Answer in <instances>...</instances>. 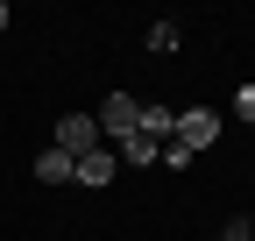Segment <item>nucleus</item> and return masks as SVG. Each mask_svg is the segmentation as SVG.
<instances>
[{
    "label": "nucleus",
    "instance_id": "9",
    "mask_svg": "<svg viewBox=\"0 0 255 241\" xmlns=\"http://www.w3.org/2000/svg\"><path fill=\"white\" fill-rule=\"evenodd\" d=\"M234 114H241V120H255V85H241V93H234Z\"/></svg>",
    "mask_w": 255,
    "mask_h": 241
},
{
    "label": "nucleus",
    "instance_id": "8",
    "mask_svg": "<svg viewBox=\"0 0 255 241\" xmlns=\"http://www.w3.org/2000/svg\"><path fill=\"white\" fill-rule=\"evenodd\" d=\"M220 241H255V220H241V213H234L227 227H220Z\"/></svg>",
    "mask_w": 255,
    "mask_h": 241
},
{
    "label": "nucleus",
    "instance_id": "10",
    "mask_svg": "<svg viewBox=\"0 0 255 241\" xmlns=\"http://www.w3.org/2000/svg\"><path fill=\"white\" fill-rule=\"evenodd\" d=\"M0 28H7V0H0Z\"/></svg>",
    "mask_w": 255,
    "mask_h": 241
},
{
    "label": "nucleus",
    "instance_id": "6",
    "mask_svg": "<svg viewBox=\"0 0 255 241\" xmlns=\"http://www.w3.org/2000/svg\"><path fill=\"white\" fill-rule=\"evenodd\" d=\"M36 177H43V185H71V156H64V149H43V156H36Z\"/></svg>",
    "mask_w": 255,
    "mask_h": 241
},
{
    "label": "nucleus",
    "instance_id": "4",
    "mask_svg": "<svg viewBox=\"0 0 255 241\" xmlns=\"http://www.w3.org/2000/svg\"><path fill=\"white\" fill-rule=\"evenodd\" d=\"M114 163H121V156L92 149V156H78V163H71V185H92V192H107V185H114Z\"/></svg>",
    "mask_w": 255,
    "mask_h": 241
},
{
    "label": "nucleus",
    "instance_id": "3",
    "mask_svg": "<svg viewBox=\"0 0 255 241\" xmlns=\"http://www.w3.org/2000/svg\"><path fill=\"white\" fill-rule=\"evenodd\" d=\"M135 107H142L135 93H107V107H100V135H114V142L135 135Z\"/></svg>",
    "mask_w": 255,
    "mask_h": 241
},
{
    "label": "nucleus",
    "instance_id": "2",
    "mask_svg": "<svg viewBox=\"0 0 255 241\" xmlns=\"http://www.w3.org/2000/svg\"><path fill=\"white\" fill-rule=\"evenodd\" d=\"M170 142H184L191 156H199V149H213V142H220V114H213V107H184L177 128H170Z\"/></svg>",
    "mask_w": 255,
    "mask_h": 241
},
{
    "label": "nucleus",
    "instance_id": "7",
    "mask_svg": "<svg viewBox=\"0 0 255 241\" xmlns=\"http://www.w3.org/2000/svg\"><path fill=\"white\" fill-rule=\"evenodd\" d=\"M121 163H156V142L149 135H121Z\"/></svg>",
    "mask_w": 255,
    "mask_h": 241
},
{
    "label": "nucleus",
    "instance_id": "1",
    "mask_svg": "<svg viewBox=\"0 0 255 241\" xmlns=\"http://www.w3.org/2000/svg\"><path fill=\"white\" fill-rule=\"evenodd\" d=\"M50 149H64V156H92V149H100V120H92V114H64L57 120V135H50Z\"/></svg>",
    "mask_w": 255,
    "mask_h": 241
},
{
    "label": "nucleus",
    "instance_id": "5",
    "mask_svg": "<svg viewBox=\"0 0 255 241\" xmlns=\"http://www.w3.org/2000/svg\"><path fill=\"white\" fill-rule=\"evenodd\" d=\"M170 128H177V114H170L163 100H142V107H135V135H149V142H163Z\"/></svg>",
    "mask_w": 255,
    "mask_h": 241
}]
</instances>
